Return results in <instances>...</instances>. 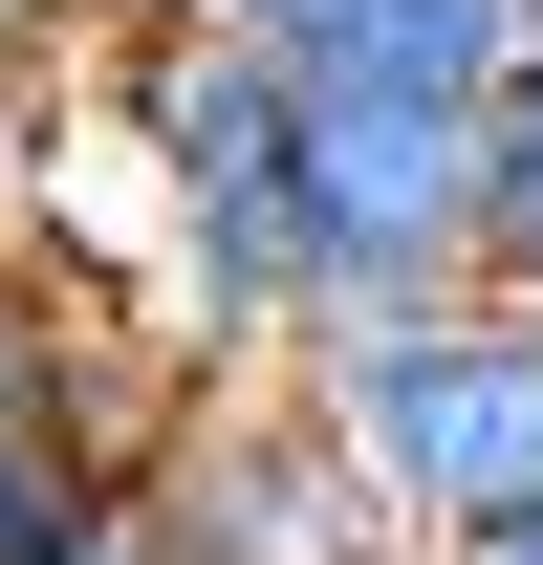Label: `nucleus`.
I'll return each mask as SVG.
<instances>
[{"instance_id": "1", "label": "nucleus", "mask_w": 543, "mask_h": 565, "mask_svg": "<svg viewBox=\"0 0 543 565\" xmlns=\"http://www.w3.org/2000/svg\"><path fill=\"white\" fill-rule=\"evenodd\" d=\"M305 392H327V435L370 457V500L435 522L457 565L543 522V305H392V327H327Z\"/></svg>"}, {"instance_id": "2", "label": "nucleus", "mask_w": 543, "mask_h": 565, "mask_svg": "<svg viewBox=\"0 0 543 565\" xmlns=\"http://www.w3.org/2000/svg\"><path fill=\"white\" fill-rule=\"evenodd\" d=\"M131 131H152L174 239H196V305L239 327V349L305 370V327H327V239H305V87H283L262 44H217V22H152V44H131Z\"/></svg>"}, {"instance_id": "3", "label": "nucleus", "mask_w": 543, "mask_h": 565, "mask_svg": "<svg viewBox=\"0 0 543 565\" xmlns=\"http://www.w3.org/2000/svg\"><path fill=\"white\" fill-rule=\"evenodd\" d=\"M283 66V44H262ZM305 87V239H327V327H392V305H478V109L392 66H283ZM305 327V349H327Z\"/></svg>"}, {"instance_id": "4", "label": "nucleus", "mask_w": 543, "mask_h": 565, "mask_svg": "<svg viewBox=\"0 0 543 565\" xmlns=\"http://www.w3.org/2000/svg\"><path fill=\"white\" fill-rule=\"evenodd\" d=\"M131 544L152 565H392V500L327 435V392L262 370V392H196L131 435Z\"/></svg>"}, {"instance_id": "5", "label": "nucleus", "mask_w": 543, "mask_h": 565, "mask_svg": "<svg viewBox=\"0 0 543 565\" xmlns=\"http://www.w3.org/2000/svg\"><path fill=\"white\" fill-rule=\"evenodd\" d=\"M152 22H217V44H283V66H392V87H500L543 66V0H152Z\"/></svg>"}, {"instance_id": "6", "label": "nucleus", "mask_w": 543, "mask_h": 565, "mask_svg": "<svg viewBox=\"0 0 543 565\" xmlns=\"http://www.w3.org/2000/svg\"><path fill=\"white\" fill-rule=\"evenodd\" d=\"M109 500H131V457L87 435L66 349H44V327H22V282H0V565H87Z\"/></svg>"}, {"instance_id": "7", "label": "nucleus", "mask_w": 543, "mask_h": 565, "mask_svg": "<svg viewBox=\"0 0 543 565\" xmlns=\"http://www.w3.org/2000/svg\"><path fill=\"white\" fill-rule=\"evenodd\" d=\"M478 305H543V66L478 109Z\"/></svg>"}, {"instance_id": "8", "label": "nucleus", "mask_w": 543, "mask_h": 565, "mask_svg": "<svg viewBox=\"0 0 543 565\" xmlns=\"http://www.w3.org/2000/svg\"><path fill=\"white\" fill-rule=\"evenodd\" d=\"M66 22H87V0H0V66H44V44H66Z\"/></svg>"}, {"instance_id": "9", "label": "nucleus", "mask_w": 543, "mask_h": 565, "mask_svg": "<svg viewBox=\"0 0 543 565\" xmlns=\"http://www.w3.org/2000/svg\"><path fill=\"white\" fill-rule=\"evenodd\" d=\"M478 565H543V522H522V544H478Z\"/></svg>"}]
</instances>
